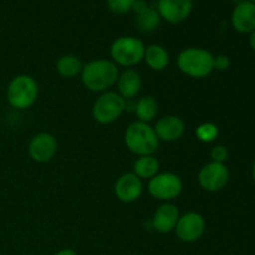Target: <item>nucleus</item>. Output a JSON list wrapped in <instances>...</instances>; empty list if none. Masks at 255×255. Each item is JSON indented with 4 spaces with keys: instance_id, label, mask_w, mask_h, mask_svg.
<instances>
[{
    "instance_id": "f257e3e1",
    "label": "nucleus",
    "mask_w": 255,
    "mask_h": 255,
    "mask_svg": "<svg viewBox=\"0 0 255 255\" xmlns=\"http://www.w3.org/2000/svg\"><path fill=\"white\" fill-rule=\"evenodd\" d=\"M119 76L117 65L110 60H94L82 66L81 81L90 91H107V89L116 84Z\"/></svg>"
},
{
    "instance_id": "f03ea898",
    "label": "nucleus",
    "mask_w": 255,
    "mask_h": 255,
    "mask_svg": "<svg viewBox=\"0 0 255 255\" xmlns=\"http://www.w3.org/2000/svg\"><path fill=\"white\" fill-rule=\"evenodd\" d=\"M125 143L127 148L137 156H152L158 149L159 139L151 125L134 121L126 128Z\"/></svg>"
},
{
    "instance_id": "7ed1b4c3",
    "label": "nucleus",
    "mask_w": 255,
    "mask_h": 255,
    "mask_svg": "<svg viewBox=\"0 0 255 255\" xmlns=\"http://www.w3.org/2000/svg\"><path fill=\"white\" fill-rule=\"evenodd\" d=\"M214 56L201 47H189L181 51L177 59L178 69L184 75L194 79H203L214 70Z\"/></svg>"
},
{
    "instance_id": "20e7f679",
    "label": "nucleus",
    "mask_w": 255,
    "mask_h": 255,
    "mask_svg": "<svg viewBox=\"0 0 255 255\" xmlns=\"http://www.w3.org/2000/svg\"><path fill=\"white\" fill-rule=\"evenodd\" d=\"M37 96H39L37 82L29 75L15 76L7 86V101L15 109H29L35 104Z\"/></svg>"
},
{
    "instance_id": "39448f33",
    "label": "nucleus",
    "mask_w": 255,
    "mask_h": 255,
    "mask_svg": "<svg viewBox=\"0 0 255 255\" xmlns=\"http://www.w3.org/2000/svg\"><path fill=\"white\" fill-rule=\"evenodd\" d=\"M146 46L139 39L133 36H121L112 42L110 55L116 65L131 67L139 64L144 57Z\"/></svg>"
},
{
    "instance_id": "423d86ee",
    "label": "nucleus",
    "mask_w": 255,
    "mask_h": 255,
    "mask_svg": "<svg viewBox=\"0 0 255 255\" xmlns=\"http://www.w3.org/2000/svg\"><path fill=\"white\" fill-rule=\"evenodd\" d=\"M126 109V100L115 91H105L97 97L92 106V116L101 125L116 121Z\"/></svg>"
},
{
    "instance_id": "0eeeda50",
    "label": "nucleus",
    "mask_w": 255,
    "mask_h": 255,
    "mask_svg": "<svg viewBox=\"0 0 255 255\" xmlns=\"http://www.w3.org/2000/svg\"><path fill=\"white\" fill-rule=\"evenodd\" d=\"M182 189L183 183L181 178L171 172L156 174L148 182L149 194L158 201H173L181 194Z\"/></svg>"
},
{
    "instance_id": "6e6552de",
    "label": "nucleus",
    "mask_w": 255,
    "mask_h": 255,
    "mask_svg": "<svg viewBox=\"0 0 255 255\" xmlns=\"http://www.w3.org/2000/svg\"><path fill=\"white\" fill-rule=\"evenodd\" d=\"M229 181V171L224 163L211 162L201 168L198 173V183L204 191L219 192Z\"/></svg>"
},
{
    "instance_id": "1a4fd4ad",
    "label": "nucleus",
    "mask_w": 255,
    "mask_h": 255,
    "mask_svg": "<svg viewBox=\"0 0 255 255\" xmlns=\"http://www.w3.org/2000/svg\"><path fill=\"white\" fill-rule=\"evenodd\" d=\"M174 231L182 242L192 243L198 241L203 236L206 231V221L197 212H188L179 217Z\"/></svg>"
},
{
    "instance_id": "9d476101",
    "label": "nucleus",
    "mask_w": 255,
    "mask_h": 255,
    "mask_svg": "<svg viewBox=\"0 0 255 255\" xmlns=\"http://www.w3.org/2000/svg\"><path fill=\"white\" fill-rule=\"evenodd\" d=\"M29 156L37 163H47L57 152V141L51 133L41 132L32 137L29 143Z\"/></svg>"
},
{
    "instance_id": "9b49d317",
    "label": "nucleus",
    "mask_w": 255,
    "mask_h": 255,
    "mask_svg": "<svg viewBox=\"0 0 255 255\" xmlns=\"http://www.w3.org/2000/svg\"><path fill=\"white\" fill-rule=\"evenodd\" d=\"M193 4L194 0H159L157 11L169 24H179L191 15Z\"/></svg>"
},
{
    "instance_id": "f8f14e48",
    "label": "nucleus",
    "mask_w": 255,
    "mask_h": 255,
    "mask_svg": "<svg viewBox=\"0 0 255 255\" xmlns=\"http://www.w3.org/2000/svg\"><path fill=\"white\" fill-rule=\"evenodd\" d=\"M114 191L119 201L124 203H133L142 196L143 183L142 179L138 178L133 172L125 173L116 181Z\"/></svg>"
},
{
    "instance_id": "ddd939ff",
    "label": "nucleus",
    "mask_w": 255,
    "mask_h": 255,
    "mask_svg": "<svg viewBox=\"0 0 255 255\" xmlns=\"http://www.w3.org/2000/svg\"><path fill=\"white\" fill-rule=\"evenodd\" d=\"M153 128L159 141L176 142L184 134L186 125L181 117L169 115L159 119Z\"/></svg>"
},
{
    "instance_id": "4468645a",
    "label": "nucleus",
    "mask_w": 255,
    "mask_h": 255,
    "mask_svg": "<svg viewBox=\"0 0 255 255\" xmlns=\"http://www.w3.org/2000/svg\"><path fill=\"white\" fill-rule=\"evenodd\" d=\"M232 25L241 34H251L255 30V4L247 0L239 1L232 12Z\"/></svg>"
},
{
    "instance_id": "2eb2a0df",
    "label": "nucleus",
    "mask_w": 255,
    "mask_h": 255,
    "mask_svg": "<svg viewBox=\"0 0 255 255\" xmlns=\"http://www.w3.org/2000/svg\"><path fill=\"white\" fill-rule=\"evenodd\" d=\"M179 211L174 204L164 203L154 212L153 219H152V226L157 232L162 234L169 233L174 231L177 226V222L179 219Z\"/></svg>"
},
{
    "instance_id": "dca6fc26",
    "label": "nucleus",
    "mask_w": 255,
    "mask_h": 255,
    "mask_svg": "<svg viewBox=\"0 0 255 255\" xmlns=\"http://www.w3.org/2000/svg\"><path fill=\"white\" fill-rule=\"evenodd\" d=\"M117 89L119 94L126 99H133L137 96L142 87V79L139 72L133 69H127L126 71L122 72L117 79Z\"/></svg>"
},
{
    "instance_id": "f3484780",
    "label": "nucleus",
    "mask_w": 255,
    "mask_h": 255,
    "mask_svg": "<svg viewBox=\"0 0 255 255\" xmlns=\"http://www.w3.org/2000/svg\"><path fill=\"white\" fill-rule=\"evenodd\" d=\"M143 60L147 66L154 71H162L169 64V54L163 46L157 44H152L146 47Z\"/></svg>"
},
{
    "instance_id": "a211bd4d",
    "label": "nucleus",
    "mask_w": 255,
    "mask_h": 255,
    "mask_svg": "<svg viewBox=\"0 0 255 255\" xmlns=\"http://www.w3.org/2000/svg\"><path fill=\"white\" fill-rule=\"evenodd\" d=\"M159 163L153 156H141L133 163V173L141 179H151L158 174Z\"/></svg>"
},
{
    "instance_id": "6ab92c4d",
    "label": "nucleus",
    "mask_w": 255,
    "mask_h": 255,
    "mask_svg": "<svg viewBox=\"0 0 255 255\" xmlns=\"http://www.w3.org/2000/svg\"><path fill=\"white\" fill-rule=\"evenodd\" d=\"M134 112L138 117V121L148 124L158 114V102L153 96L141 97L134 106Z\"/></svg>"
},
{
    "instance_id": "aec40b11",
    "label": "nucleus",
    "mask_w": 255,
    "mask_h": 255,
    "mask_svg": "<svg viewBox=\"0 0 255 255\" xmlns=\"http://www.w3.org/2000/svg\"><path fill=\"white\" fill-rule=\"evenodd\" d=\"M82 66L80 59L75 55H64L60 57L56 62V71L59 72L61 76L67 77V79H72V77L77 76L81 74Z\"/></svg>"
},
{
    "instance_id": "412c9836",
    "label": "nucleus",
    "mask_w": 255,
    "mask_h": 255,
    "mask_svg": "<svg viewBox=\"0 0 255 255\" xmlns=\"http://www.w3.org/2000/svg\"><path fill=\"white\" fill-rule=\"evenodd\" d=\"M161 24V16L154 7H148L144 12L137 15L136 25L142 32H152Z\"/></svg>"
},
{
    "instance_id": "4be33fe9",
    "label": "nucleus",
    "mask_w": 255,
    "mask_h": 255,
    "mask_svg": "<svg viewBox=\"0 0 255 255\" xmlns=\"http://www.w3.org/2000/svg\"><path fill=\"white\" fill-rule=\"evenodd\" d=\"M219 134V129L213 122H203L196 129V136L203 143H212L217 139Z\"/></svg>"
},
{
    "instance_id": "5701e85b",
    "label": "nucleus",
    "mask_w": 255,
    "mask_h": 255,
    "mask_svg": "<svg viewBox=\"0 0 255 255\" xmlns=\"http://www.w3.org/2000/svg\"><path fill=\"white\" fill-rule=\"evenodd\" d=\"M107 6L114 14L124 15L133 9L136 0H106Z\"/></svg>"
},
{
    "instance_id": "b1692460",
    "label": "nucleus",
    "mask_w": 255,
    "mask_h": 255,
    "mask_svg": "<svg viewBox=\"0 0 255 255\" xmlns=\"http://www.w3.org/2000/svg\"><path fill=\"white\" fill-rule=\"evenodd\" d=\"M228 149L222 144L214 146L211 151V158L212 162H217V163H224L228 159Z\"/></svg>"
},
{
    "instance_id": "393cba45",
    "label": "nucleus",
    "mask_w": 255,
    "mask_h": 255,
    "mask_svg": "<svg viewBox=\"0 0 255 255\" xmlns=\"http://www.w3.org/2000/svg\"><path fill=\"white\" fill-rule=\"evenodd\" d=\"M213 66L214 70H218V71H226L231 67V59L227 55H218V56H214L213 60Z\"/></svg>"
},
{
    "instance_id": "a878e982",
    "label": "nucleus",
    "mask_w": 255,
    "mask_h": 255,
    "mask_svg": "<svg viewBox=\"0 0 255 255\" xmlns=\"http://www.w3.org/2000/svg\"><path fill=\"white\" fill-rule=\"evenodd\" d=\"M148 7L149 6L147 5L146 0H136V2H134V5H133V9L132 10H134V11H136V14L139 15V14H142V12L146 11Z\"/></svg>"
},
{
    "instance_id": "bb28decb",
    "label": "nucleus",
    "mask_w": 255,
    "mask_h": 255,
    "mask_svg": "<svg viewBox=\"0 0 255 255\" xmlns=\"http://www.w3.org/2000/svg\"><path fill=\"white\" fill-rule=\"evenodd\" d=\"M55 255H77V253L72 249H61V251L57 252Z\"/></svg>"
},
{
    "instance_id": "cd10ccee",
    "label": "nucleus",
    "mask_w": 255,
    "mask_h": 255,
    "mask_svg": "<svg viewBox=\"0 0 255 255\" xmlns=\"http://www.w3.org/2000/svg\"><path fill=\"white\" fill-rule=\"evenodd\" d=\"M249 45H251L252 49L255 51V30L251 32V36H249Z\"/></svg>"
},
{
    "instance_id": "c85d7f7f",
    "label": "nucleus",
    "mask_w": 255,
    "mask_h": 255,
    "mask_svg": "<svg viewBox=\"0 0 255 255\" xmlns=\"http://www.w3.org/2000/svg\"><path fill=\"white\" fill-rule=\"evenodd\" d=\"M252 177H253V181H254V183H255V161H254V163H253V168H252Z\"/></svg>"
},
{
    "instance_id": "c756f323",
    "label": "nucleus",
    "mask_w": 255,
    "mask_h": 255,
    "mask_svg": "<svg viewBox=\"0 0 255 255\" xmlns=\"http://www.w3.org/2000/svg\"><path fill=\"white\" fill-rule=\"evenodd\" d=\"M249 1H252V2H253V4H255V0H249Z\"/></svg>"
},
{
    "instance_id": "7c9ffc66",
    "label": "nucleus",
    "mask_w": 255,
    "mask_h": 255,
    "mask_svg": "<svg viewBox=\"0 0 255 255\" xmlns=\"http://www.w3.org/2000/svg\"><path fill=\"white\" fill-rule=\"evenodd\" d=\"M146 1H147V0H146Z\"/></svg>"
},
{
    "instance_id": "2f4dec72",
    "label": "nucleus",
    "mask_w": 255,
    "mask_h": 255,
    "mask_svg": "<svg viewBox=\"0 0 255 255\" xmlns=\"http://www.w3.org/2000/svg\"><path fill=\"white\" fill-rule=\"evenodd\" d=\"M0 255H1V254H0Z\"/></svg>"
}]
</instances>
